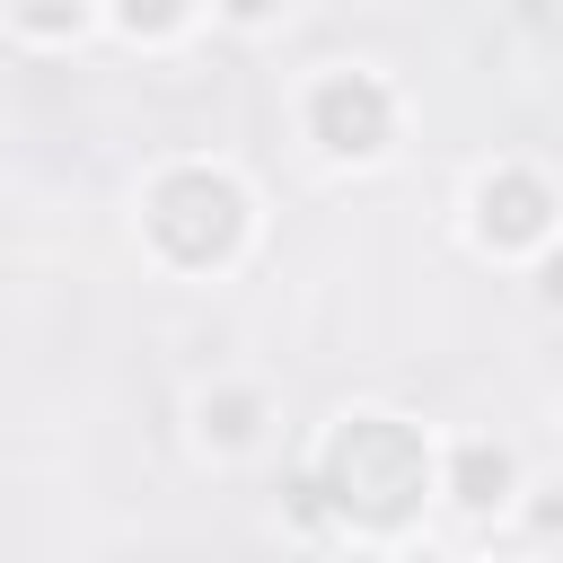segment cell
<instances>
[{"label": "cell", "mask_w": 563, "mask_h": 563, "mask_svg": "<svg viewBox=\"0 0 563 563\" xmlns=\"http://www.w3.org/2000/svg\"><path fill=\"white\" fill-rule=\"evenodd\" d=\"M475 220H484V238H493V246H528V238H545V220H554V194H545L528 167H501V176H484V194H475Z\"/></svg>", "instance_id": "277c9868"}, {"label": "cell", "mask_w": 563, "mask_h": 563, "mask_svg": "<svg viewBox=\"0 0 563 563\" xmlns=\"http://www.w3.org/2000/svg\"><path fill=\"white\" fill-rule=\"evenodd\" d=\"M413 563H457V554H413Z\"/></svg>", "instance_id": "ba28073f"}, {"label": "cell", "mask_w": 563, "mask_h": 563, "mask_svg": "<svg viewBox=\"0 0 563 563\" xmlns=\"http://www.w3.org/2000/svg\"><path fill=\"white\" fill-rule=\"evenodd\" d=\"M308 123H317V141H325L334 158H369V150H387L396 106H387V88H378L369 70H334V79L308 97Z\"/></svg>", "instance_id": "3957f363"}, {"label": "cell", "mask_w": 563, "mask_h": 563, "mask_svg": "<svg viewBox=\"0 0 563 563\" xmlns=\"http://www.w3.org/2000/svg\"><path fill=\"white\" fill-rule=\"evenodd\" d=\"M202 431H211V440H229V449H238V440H246V431H255V396H220V405H202Z\"/></svg>", "instance_id": "8992f818"}, {"label": "cell", "mask_w": 563, "mask_h": 563, "mask_svg": "<svg viewBox=\"0 0 563 563\" xmlns=\"http://www.w3.org/2000/svg\"><path fill=\"white\" fill-rule=\"evenodd\" d=\"M150 238L176 264H220L246 238V194L220 167H176V176L150 185Z\"/></svg>", "instance_id": "7a4b0ae2"}, {"label": "cell", "mask_w": 563, "mask_h": 563, "mask_svg": "<svg viewBox=\"0 0 563 563\" xmlns=\"http://www.w3.org/2000/svg\"><path fill=\"white\" fill-rule=\"evenodd\" d=\"M422 484H431V457H422V431H413V422L352 413V422L325 440V475H317V493H325V510H343V519H361V528H396V519H413Z\"/></svg>", "instance_id": "6da1fadb"}, {"label": "cell", "mask_w": 563, "mask_h": 563, "mask_svg": "<svg viewBox=\"0 0 563 563\" xmlns=\"http://www.w3.org/2000/svg\"><path fill=\"white\" fill-rule=\"evenodd\" d=\"M545 299H554V308H563V246H554V255H545Z\"/></svg>", "instance_id": "52a82bcc"}, {"label": "cell", "mask_w": 563, "mask_h": 563, "mask_svg": "<svg viewBox=\"0 0 563 563\" xmlns=\"http://www.w3.org/2000/svg\"><path fill=\"white\" fill-rule=\"evenodd\" d=\"M449 484H457V501H466V510H493V501L510 493V449L466 440V449H457V466H449Z\"/></svg>", "instance_id": "5b68a950"}]
</instances>
